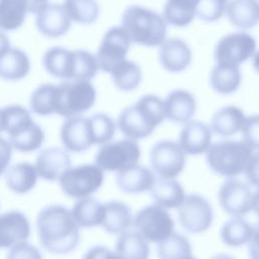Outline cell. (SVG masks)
Here are the masks:
<instances>
[{"mask_svg":"<svg viewBox=\"0 0 259 259\" xmlns=\"http://www.w3.org/2000/svg\"><path fill=\"white\" fill-rule=\"evenodd\" d=\"M79 226L72 212L59 204L44 207L36 219V230L41 247L52 254H67L80 241Z\"/></svg>","mask_w":259,"mask_h":259,"instance_id":"obj_1","label":"cell"},{"mask_svg":"<svg viewBox=\"0 0 259 259\" xmlns=\"http://www.w3.org/2000/svg\"><path fill=\"white\" fill-rule=\"evenodd\" d=\"M165 117L164 101L157 95L146 94L120 112L117 126L126 138L139 140L151 135Z\"/></svg>","mask_w":259,"mask_h":259,"instance_id":"obj_2","label":"cell"},{"mask_svg":"<svg viewBox=\"0 0 259 259\" xmlns=\"http://www.w3.org/2000/svg\"><path fill=\"white\" fill-rule=\"evenodd\" d=\"M121 26L133 42L147 47L160 46L167 35V22L164 17L140 5H131L124 10Z\"/></svg>","mask_w":259,"mask_h":259,"instance_id":"obj_3","label":"cell"},{"mask_svg":"<svg viewBox=\"0 0 259 259\" xmlns=\"http://www.w3.org/2000/svg\"><path fill=\"white\" fill-rule=\"evenodd\" d=\"M253 149L244 141L224 140L210 144L206 151V162L217 174L236 177L245 171Z\"/></svg>","mask_w":259,"mask_h":259,"instance_id":"obj_4","label":"cell"},{"mask_svg":"<svg viewBox=\"0 0 259 259\" xmlns=\"http://www.w3.org/2000/svg\"><path fill=\"white\" fill-rule=\"evenodd\" d=\"M96 99V91L89 81L67 80L57 86L55 113L66 118L77 116L90 109Z\"/></svg>","mask_w":259,"mask_h":259,"instance_id":"obj_5","label":"cell"},{"mask_svg":"<svg viewBox=\"0 0 259 259\" xmlns=\"http://www.w3.org/2000/svg\"><path fill=\"white\" fill-rule=\"evenodd\" d=\"M141 150L133 139H123L103 144L95 155V164L103 171L121 172L136 166Z\"/></svg>","mask_w":259,"mask_h":259,"instance_id":"obj_6","label":"cell"},{"mask_svg":"<svg viewBox=\"0 0 259 259\" xmlns=\"http://www.w3.org/2000/svg\"><path fill=\"white\" fill-rule=\"evenodd\" d=\"M103 170L96 164L69 168L59 179L63 192L73 198L90 196L103 183Z\"/></svg>","mask_w":259,"mask_h":259,"instance_id":"obj_7","label":"cell"},{"mask_svg":"<svg viewBox=\"0 0 259 259\" xmlns=\"http://www.w3.org/2000/svg\"><path fill=\"white\" fill-rule=\"evenodd\" d=\"M135 230L148 242L159 243L174 232V221L166 208L153 204L140 209L134 220Z\"/></svg>","mask_w":259,"mask_h":259,"instance_id":"obj_8","label":"cell"},{"mask_svg":"<svg viewBox=\"0 0 259 259\" xmlns=\"http://www.w3.org/2000/svg\"><path fill=\"white\" fill-rule=\"evenodd\" d=\"M178 208V220L188 233L198 234L206 231L213 220L210 203L200 194L192 193L184 197Z\"/></svg>","mask_w":259,"mask_h":259,"instance_id":"obj_9","label":"cell"},{"mask_svg":"<svg viewBox=\"0 0 259 259\" xmlns=\"http://www.w3.org/2000/svg\"><path fill=\"white\" fill-rule=\"evenodd\" d=\"M256 39L249 33L240 31L223 36L214 48V59L218 62L239 66L256 52Z\"/></svg>","mask_w":259,"mask_h":259,"instance_id":"obj_10","label":"cell"},{"mask_svg":"<svg viewBox=\"0 0 259 259\" xmlns=\"http://www.w3.org/2000/svg\"><path fill=\"white\" fill-rule=\"evenodd\" d=\"M150 162L160 177L175 178L184 169L185 153L178 143L163 140L156 143L151 149Z\"/></svg>","mask_w":259,"mask_h":259,"instance_id":"obj_11","label":"cell"},{"mask_svg":"<svg viewBox=\"0 0 259 259\" xmlns=\"http://www.w3.org/2000/svg\"><path fill=\"white\" fill-rule=\"evenodd\" d=\"M131 42L132 40L122 26L109 28L104 33L95 56L99 69L109 73L113 66L125 59Z\"/></svg>","mask_w":259,"mask_h":259,"instance_id":"obj_12","label":"cell"},{"mask_svg":"<svg viewBox=\"0 0 259 259\" xmlns=\"http://www.w3.org/2000/svg\"><path fill=\"white\" fill-rule=\"evenodd\" d=\"M252 196L249 185L234 177H229L224 181L218 194L222 209L233 217H243L250 212Z\"/></svg>","mask_w":259,"mask_h":259,"instance_id":"obj_13","label":"cell"},{"mask_svg":"<svg viewBox=\"0 0 259 259\" xmlns=\"http://www.w3.org/2000/svg\"><path fill=\"white\" fill-rule=\"evenodd\" d=\"M64 147L75 153L84 152L93 145L89 119L81 116L67 118L60 132Z\"/></svg>","mask_w":259,"mask_h":259,"instance_id":"obj_14","label":"cell"},{"mask_svg":"<svg viewBox=\"0 0 259 259\" xmlns=\"http://www.w3.org/2000/svg\"><path fill=\"white\" fill-rule=\"evenodd\" d=\"M72 20L66 14L62 5L48 3L36 13L35 24L38 31L47 37L56 38L64 35L71 27Z\"/></svg>","mask_w":259,"mask_h":259,"instance_id":"obj_15","label":"cell"},{"mask_svg":"<svg viewBox=\"0 0 259 259\" xmlns=\"http://www.w3.org/2000/svg\"><path fill=\"white\" fill-rule=\"evenodd\" d=\"M30 235L27 218L18 210L0 214V248H10L26 241Z\"/></svg>","mask_w":259,"mask_h":259,"instance_id":"obj_16","label":"cell"},{"mask_svg":"<svg viewBox=\"0 0 259 259\" xmlns=\"http://www.w3.org/2000/svg\"><path fill=\"white\" fill-rule=\"evenodd\" d=\"M189 46L180 38H168L160 45L159 61L162 67L172 73L184 71L191 63Z\"/></svg>","mask_w":259,"mask_h":259,"instance_id":"obj_17","label":"cell"},{"mask_svg":"<svg viewBox=\"0 0 259 259\" xmlns=\"http://www.w3.org/2000/svg\"><path fill=\"white\" fill-rule=\"evenodd\" d=\"M35 168L37 174L45 180H59L71 168V159L69 154L61 148H47L37 156Z\"/></svg>","mask_w":259,"mask_h":259,"instance_id":"obj_18","label":"cell"},{"mask_svg":"<svg viewBox=\"0 0 259 259\" xmlns=\"http://www.w3.org/2000/svg\"><path fill=\"white\" fill-rule=\"evenodd\" d=\"M211 142V130L203 122L189 120L181 130L178 145L185 154L199 155L207 151Z\"/></svg>","mask_w":259,"mask_h":259,"instance_id":"obj_19","label":"cell"},{"mask_svg":"<svg viewBox=\"0 0 259 259\" xmlns=\"http://www.w3.org/2000/svg\"><path fill=\"white\" fill-rule=\"evenodd\" d=\"M166 117L174 122L185 123L191 119L196 110V100L187 90L176 89L164 100Z\"/></svg>","mask_w":259,"mask_h":259,"instance_id":"obj_20","label":"cell"},{"mask_svg":"<svg viewBox=\"0 0 259 259\" xmlns=\"http://www.w3.org/2000/svg\"><path fill=\"white\" fill-rule=\"evenodd\" d=\"M230 22L240 29H250L259 23L258 0H231L226 7Z\"/></svg>","mask_w":259,"mask_h":259,"instance_id":"obj_21","label":"cell"},{"mask_svg":"<svg viewBox=\"0 0 259 259\" xmlns=\"http://www.w3.org/2000/svg\"><path fill=\"white\" fill-rule=\"evenodd\" d=\"M132 223V211L125 203L112 200L103 204V217L100 225L107 233L119 235L128 230Z\"/></svg>","mask_w":259,"mask_h":259,"instance_id":"obj_22","label":"cell"},{"mask_svg":"<svg viewBox=\"0 0 259 259\" xmlns=\"http://www.w3.org/2000/svg\"><path fill=\"white\" fill-rule=\"evenodd\" d=\"M150 190L155 203L166 209L177 208L185 197L181 184L174 178L155 179Z\"/></svg>","mask_w":259,"mask_h":259,"instance_id":"obj_23","label":"cell"},{"mask_svg":"<svg viewBox=\"0 0 259 259\" xmlns=\"http://www.w3.org/2000/svg\"><path fill=\"white\" fill-rule=\"evenodd\" d=\"M154 181L155 176L153 172L147 167L138 164L116 174L118 188L126 193H141L150 190Z\"/></svg>","mask_w":259,"mask_h":259,"instance_id":"obj_24","label":"cell"},{"mask_svg":"<svg viewBox=\"0 0 259 259\" xmlns=\"http://www.w3.org/2000/svg\"><path fill=\"white\" fill-rule=\"evenodd\" d=\"M35 166L27 162H20L10 166L5 172V182L7 187L17 194L30 191L37 180Z\"/></svg>","mask_w":259,"mask_h":259,"instance_id":"obj_25","label":"cell"},{"mask_svg":"<svg viewBox=\"0 0 259 259\" xmlns=\"http://www.w3.org/2000/svg\"><path fill=\"white\" fill-rule=\"evenodd\" d=\"M245 119L246 116L241 108L235 105H228L213 114L210 130L219 136L229 137L242 130Z\"/></svg>","mask_w":259,"mask_h":259,"instance_id":"obj_26","label":"cell"},{"mask_svg":"<svg viewBox=\"0 0 259 259\" xmlns=\"http://www.w3.org/2000/svg\"><path fill=\"white\" fill-rule=\"evenodd\" d=\"M30 71V61L26 53L17 48H10L0 58V77L9 81H17Z\"/></svg>","mask_w":259,"mask_h":259,"instance_id":"obj_27","label":"cell"},{"mask_svg":"<svg viewBox=\"0 0 259 259\" xmlns=\"http://www.w3.org/2000/svg\"><path fill=\"white\" fill-rule=\"evenodd\" d=\"M209 81L212 89L218 93L230 94L235 92L242 81L239 66L218 62L211 70Z\"/></svg>","mask_w":259,"mask_h":259,"instance_id":"obj_28","label":"cell"},{"mask_svg":"<svg viewBox=\"0 0 259 259\" xmlns=\"http://www.w3.org/2000/svg\"><path fill=\"white\" fill-rule=\"evenodd\" d=\"M147 241L137 231H124L119 234L115 244L114 254L116 257L130 259H145L149 256Z\"/></svg>","mask_w":259,"mask_h":259,"instance_id":"obj_29","label":"cell"},{"mask_svg":"<svg viewBox=\"0 0 259 259\" xmlns=\"http://www.w3.org/2000/svg\"><path fill=\"white\" fill-rule=\"evenodd\" d=\"M42 64L50 75L56 78L69 80L72 64V51L63 47H52L45 52Z\"/></svg>","mask_w":259,"mask_h":259,"instance_id":"obj_30","label":"cell"},{"mask_svg":"<svg viewBox=\"0 0 259 259\" xmlns=\"http://www.w3.org/2000/svg\"><path fill=\"white\" fill-rule=\"evenodd\" d=\"M197 2L198 0H167L163 8V17L171 25L187 26L195 16Z\"/></svg>","mask_w":259,"mask_h":259,"instance_id":"obj_31","label":"cell"},{"mask_svg":"<svg viewBox=\"0 0 259 259\" xmlns=\"http://www.w3.org/2000/svg\"><path fill=\"white\" fill-rule=\"evenodd\" d=\"M72 214L79 227L92 228L101 224L103 204L92 197H83L74 204Z\"/></svg>","mask_w":259,"mask_h":259,"instance_id":"obj_32","label":"cell"},{"mask_svg":"<svg viewBox=\"0 0 259 259\" xmlns=\"http://www.w3.org/2000/svg\"><path fill=\"white\" fill-rule=\"evenodd\" d=\"M252 230L253 227L242 217H234L222 226L220 237L227 246L240 247L249 242Z\"/></svg>","mask_w":259,"mask_h":259,"instance_id":"obj_33","label":"cell"},{"mask_svg":"<svg viewBox=\"0 0 259 259\" xmlns=\"http://www.w3.org/2000/svg\"><path fill=\"white\" fill-rule=\"evenodd\" d=\"M11 146L19 152L28 153L39 149L45 140L42 128L34 121L8 135Z\"/></svg>","mask_w":259,"mask_h":259,"instance_id":"obj_34","label":"cell"},{"mask_svg":"<svg viewBox=\"0 0 259 259\" xmlns=\"http://www.w3.org/2000/svg\"><path fill=\"white\" fill-rule=\"evenodd\" d=\"M27 13L26 0H0V29L11 31L19 28Z\"/></svg>","mask_w":259,"mask_h":259,"instance_id":"obj_35","label":"cell"},{"mask_svg":"<svg viewBox=\"0 0 259 259\" xmlns=\"http://www.w3.org/2000/svg\"><path fill=\"white\" fill-rule=\"evenodd\" d=\"M109 73L115 87L121 91H132L136 89L142 81L140 66L126 59L113 66Z\"/></svg>","mask_w":259,"mask_h":259,"instance_id":"obj_36","label":"cell"},{"mask_svg":"<svg viewBox=\"0 0 259 259\" xmlns=\"http://www.w3.org/2000/svg\"><path fill=\"white\" fill-rule=\"evenodd\" d=\"M99 69L96 57L86 50L72 51L70 81H90Z\"/></svg>","mask_w":259,"mask_h":259,"instance_id":"obj_37","label":"cell"},{"mask_svg":"<svg viewBox=\"0 0 259 259\" xmlns=\"http://www.w3.org/2000/svg\"><path fill=\"white\" fill-rule=\"evenodd\" d=\"M157 254L163 259H187L192 257V248L186 237L173 232L159 242Z\"/></svg>","mask_w":259,"mask_h":259,"instance_id":"obj_38","label":"cell"},{"mask_svg":"<svg viewBox=\"0 0 259 259\" xmlns=\"http://www.w3.org/2000/svg\"><path fill=\"white\" fill-rule=\"evenodd\" d=\"M62 6L71 20L81 24H91L99 15L95 0H64Z\"/></svg>","mask_w":259,"mask_h":259,"instance_id":"obj_39","label":"cell"},{"mask_svg":"<svg viewBox=\"0 0 259 259\" xmlns=\"http://www.w3.org/2000/svg\"><path fill=\"white\" fill-rule=\"evenodd\" d=\"M56 90L57 86L52 84H42L36 87L30 96L31 110L42 116L55 113Z\"/></svg>","mask_w":259,"mask_h":259,"instance_id":"obj_40","label":"cell"},{"mask_svg":"<svg viewBox=\"0 0 259 259\" xmlns=\"http://www.w3.org/2000/svg\"><path fill=\"white\" fill-rule=\"evenodd\" d=\"M3 128L7 132V135L12 134L29 123L33 122V119L29 111L18 104H12L5 106L1 109Z\"/></svg>","mask_w":259,"mask_h":259,"instance_id":"obj_41","label":"cell"},{"mask_svg":"<svg viewBox=\"0 0 259 259\" xmlns=\"http://www.w3.org/2000/svg\"><path fill=\"white\" fill-rule=\"evenodd\" d=\"M93 144L103 145L109 142L115 134V122L105 113H96L88 117Z\"/></svg>","mask_w":259,"mask_h":259,"instance_id":"obj_42","label":"cell"},{"mask_svg":"<svg viewBox=\"0 0 259 259\" xmlns=\"http://www.w3.org/2000/svg\"><path fill=\"white\" fill-rule=\"evenodd\" d=\"M227 4L228 0H198L195 15L206 22L217 21L226 12Z\"/></svg>","mask_w":259,"mask_h":259,"instance_id":"obj_43","label":"cell"},{"mask_svg":"<svg viewBox=\"0 0 259 259\" xmlns=\"http://www.w3.org/2000/svg\"><path fill=\"white\" fill-rule=\"evenodd\" d=\"M241 131L243 141L253 150L259 151V114L246 117Z\"/></svg>","mask_w":259,"mask_h":259,"instance_id":"obj_44","label":"cell"},{"mask_svg":"<svg viewBox=\"0 0 259 259\" xmlns=\"http://www.w3.org/2000/svg\"><path fill=\"white\" fill-rule=\"evenodd\" d=\"M8 258H40L41 254L34 247L26 243V241L19 242L10 247Z\"/></svg>","mask_w":259,"mask_h":259,"instance_id":"obj_45","label":"cell"},{"mask_svg":"<svg viewBox=\"0 0 259 259\" xmlns=\"http://www.w3.org/2000/svg\"><path fill=\"white\" fill-rule=\"evenodd\" d=\"M244 172L249 183L259 187V152L252 154Z\"/></svg>","mask_w":259,"mask_h":259,"instance_id":"obj_46","label":"cell"},{"mask_svg":"<svg viewBox=\"0 0 259 259\" xmlns=\"http://www.w3.org/2000/svg\"><path fill=\"white\" fill-rule=\"evenodd\" d=\"M12 155V146L10 142L0 137V176L6 171Z\"/></svg>","mask_w":259,"mask_h":259,"instance_id":"obj_47","label":"cell"},{"mask_svg":"<svg viewBox=\"0 0 259 259\" xmlns=\"http://www.w3.org/2000/svg\"><path fill=\"white\" fill-rule=\"evenodd\" d=\"M248 244L250 257L259 259V222L253 227L252 235Z\"/></svg>","mask_w":259,"mask_h":259,"instance_id":"obj_48","label":"cell"},{"mask_svg":"<svg viewBox=\"0 0 259 259\" xmlns=\"http://www.w3.org/2000/svg\"><path fill=\"white\" fill-rule=\"evenodd\" d=\"M86 257H116L114 253H111L110 250H108L105 247H94L91 250L88 251Z\"/></svg>","mask_w":259,"mask_h":259,"instance_id":"obj_49","label":"cell"},{"mask_svg":"<svg viewBox=\"0 0 259 259\" xmlns=\"http://www.w3.org/2000/svg\"><path fill=\"white\" fill-rule=\"evenodd\" d=\"M28 13H38L47 4L48 0H26Z\"/></svg>","mask_w":259,"mask_h":259,"instance_id":"obj_50","label":"cell"},{"mask_svg":"<svg viewBox=\"0 0 259 259\" xmlns=\"http://www.w3.org/2000/svg\"><path fill=\"white\" fill-rule=\"evenodd\" d=\"M9 49H10L9 38L6 36V34L0 31V58L3 57Z\"/></svg>","mask_w":259,"mask_h":259,"instance_id":"obj_51","label":"cell"},{"mask_svg":"<svg viewBox=\"0 0 259 259\" xmlns=\"http://www.w3.org/2000/svg\"><path fill=\"white\" fill-rule=\"evenodd\" d=\"M252 209L259 217V189L253 193L252 196Z\"/></svg>","mask_w":259,"mask_h":259,"instance_id":"obj_52","label":"cell"},{"mask_svg":"<svg viewBox=\"0 0 259 259\" xmlns=\"http://www.w3.org/2000/svg\"><path fill=\"white\" fill-rule=\"evenodd\" d=\"M253 67L255 71L259 74V52H255L253 55Z\"/></svg>","mask_w":259,"mask_h":259,"instance_id":"obj_53","label":"cell"},{"mask_svg":"<svg viewBox=\"0 0 259 259\" xmlns=\"http://www.w3.org/2000/svg\"><path fill=\"white\" fill-rule=\"evenodd\" d=\"M2 131H4V128H3V120H2V111L0 109V133Z\"/></svg>","mask_w":259,"mask_h":259,"instance_id":"obj_54","label":"cell"}]
</instances>
